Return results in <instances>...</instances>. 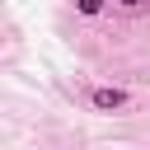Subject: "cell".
Segmentation results:
<instances>
[{
    "label": "cell",
    "mask_w": 150,
    "mask_h": 150,
    "mask_svg": "<svg viewBox=\"0 0 150 150\" xmlns=\"http://www.w3.org/2000/svg\"><path fill=\"white\" fill-rule=\"evenodd\" d=\"M127 89H94V108H122Z\"/></svg>",
    "instance_id": "1"
},
{
    "label": "cell",
    "mask_w": 150,
    "mask_h": 150,
    "mask_svg": "<svg viewBox=\"0 0 150 150\" xmlns=\"http://www.w3.org/2000/svg\"><path fill=\"white\" fill-rule=\"evenodd\" d=\"M117 5H122V9H141L145 0H117Z\"/></svg>",
    "instance_id": "3"
},
{
    "label": "cell",
    "mask_w": 150,
    "mask_h": 150,
    "mask_svg": "<svg viewBox=\"0 0 150 150\" xmlns=\"http://www.w3.org/2000/svg\"><path fill=\"white\" fill-rule=\"evenodd\" d=\"M75 9H80V14H89V19H94V14H98V9H103V0H75Z\"/></svg>",
    "instance_id": "2"
}]
</instances>
